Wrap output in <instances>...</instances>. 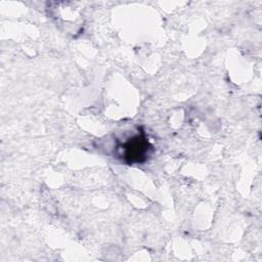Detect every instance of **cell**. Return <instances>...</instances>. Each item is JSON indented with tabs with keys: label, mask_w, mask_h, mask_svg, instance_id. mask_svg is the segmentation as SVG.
I'll use <instances>...</instances> for the list:
<instances>
[{
	"label": "cell",
	"mask_w": 262,
	"mask_h": 262,
	"mask_svg": "<svg viewBox=\"0 0 262 262\" xmlns=\"http://www.w3.org/2000/svg\"><path fill=\"white\" fill-rule=\"evenodd\" d=\"M147 150V142L144 138L135 137L126 145V158L130 162H139L144 158Z\"/></svg>",
	"instance_id": "obj_1"
}]
</instances>
